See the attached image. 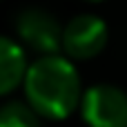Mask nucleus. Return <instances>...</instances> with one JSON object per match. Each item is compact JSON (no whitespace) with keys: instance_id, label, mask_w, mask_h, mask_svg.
Masks as SVG:
<instances>
[{"instance_id":"1","label":"nucleus","mask_w":127,"mask_h":127,"mask_svg":"<svg viewBox=\"0 0 127 127\" xmlns=\"http://www.w3.org/2000/svg\"><path fill=\"white\" fill-rule=\"evenodd\" d=\"M27 103L49 121H63L80 107L83 89L74 63L65 56H40L36 58L22 83Z\"/></svg>"},{"instance_id":"2","label":"nucleus","mask_w":127,"mask_h":127,"mask_svg":"<svg viewBox=\"0 0 127 127\" xmlns=\"http://www.w3.org/2000/svg\"><path fill=\"white\" fill-rule=\"evenodd\" d=\"M80 114L89 127H127V94L114 85H94L83 92Z\"/></svg>"},{"instance_id":"7","label":"nucleus","mask_w":127,"mask_h":127,"mask_svg":"<svg viewBox=\"0 0 127 127\" xmlns=\"http://www.w3.org/2000/svg\"><path fill=\"white\" fill-rule=\"evenodd\" d=\"M89 2H100V0H89Z\"/></svg>"},{"instance_id":"5","label":"nucleus","mask_w":127,"mask_h":127,"mask_svg":"<svg viewBox=\"0 0 127 127\" xmlns=\"http://www.w3.org/2000/svg\"><path fill=\"white\" fill-rule=\"evenodd\" d=\"M27 69L29 65H27L25 49L16 40L0 36V96L20 87L25 83Z\"/></svg>"},{"instance_id":"3","label":"nucleus","mask_w":127,"mask_h":127,"mask_svg":"<svg viewBox=\"0 0 127 127\" xmlns=\"http://www.w3.org/2000/svg\"><path fill=\"white\" fill-rule=\"evenodd\" d=\"M18 38L42 56H54L63 49V27L45 9H22L16 16Z\"/></svg>"},{"instance_id":"4","label":"nucleus","mask_w":127,"mask_h":127,"mask_svg":"<svg viewBox=\"0 0 127 127\" xmlns=\"http://www.w3.org/2000/svg\"><path fill=\"white\" fill-rule=\"evenodd\" d=\"M107 45V25L94 13H80L63 27V49L74 60L98 56Z\"/></svg>"},{"instance_id":"6","label":"nucleus","mask_w":127,"mask_h":127,"mask_svg":"<svg viewBox=\"0 0 127 127\" xmlns=\"http://www.w3.org/2000/svg\"><path fill=\"white\" fill-rule=\"evenodd\" d=\"M0 127H40V114L20 100H11L0 107Z\"/></svg>"}]
</instances>
